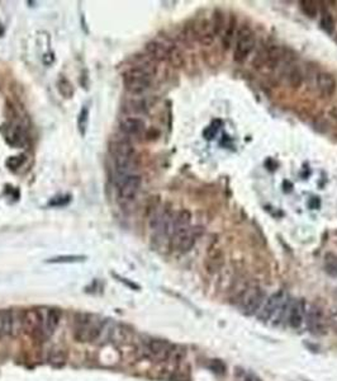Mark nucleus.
I'll return each mask as SVG.
<instances>
[{"instance_id":"24","label":"nucleus","mask_w":337,"mask_h":381,"mask_svg":"<svg viewBox=\"0 0 337 381\" xmlns=\"http://www.w3.org/2000/svg\"><path fill=\"white\" fill-rule=\"evenodd\" d=\"M66 360H68V355L64 350H60V348H56V350H52L51 352L48 353V357H47V361L48 363H51L52 366H64L66 363Z\"/></svg>"},{"instance_id":"34","label":"nucleus","mask_w":337,"mask_h":381,"mask_svg":"<svg viewBox=\"0 0 337 381\" xmlns=\"http://www.w3.org/2000/svg\"><path fill=\"white\" fill-rule=\"evenodd\" d=\"M24 162H26L24 155H21V157H12L11 159L7 162V165H8L9 168H12V169H17V168L21 167Z\"/></svg>"},{"instance_id":"21","label":"nucleus","mask_w":337,"mask_h":381,"mask_svg":"<svg viewBox=\"0 0 337 381\" xmlns=\"http://www.w3.org/2000/svg\"><path fill=\"white\" fill-rule=\"evenodd\" d=\"M61 320V311L58 309H51L47 313L46 318L43 319V331L44 333H48L51 335L54 329L58 328V325L60 324Z\"/></svg>"},{"instance_id":"16","label":"nucleus","mask_w":337,"mask_h":381,"mask_svg":"<svg viewBox=\"0 0 337 381\" xmlns=\"http://www.w3.org/2000/svg\"><path fill=\"white\" fill-rule=\"evenodd\" d=\"M131 340H132V330L123 324L115 323L109 342L115 343V345H127Z\"/></svg>"},{"instance_id":"23","label":"nucleus","mask_w":337,"mask_h":381,"mask_svg":"<svg viewBox=\"0 0 337 381\" xmlns=\"http://www.w3.org/2000/svg\"><path fill=\"white\" fill-rule=\"evenodd\" d=\"M236 26H237V18L235 16L230 17V21L227 23L224 32H223V47L224 49H229L232 43V39H234L235 34H236Z\"/></svg>"},{"instance_id":"32","label":"nucleus","mask_w":337,"mask_h":381,"mask_svg":"<svg viewBox=\"0 0 337 381\" xmlns=\"http://www.w3.org/2000/svg\"><path fill=\"white\" fill-rule=\"evenodd\" d=\"M88 116H89V111L88 108L84 107L83 111L79 115V131L81 132V135H85L86 131V126H88Z\"/></svg>"},{"instance_id":"15","label":"nucleus","mask_w":337,"mask_h":381,"mask_svg":"<svg viewBox=\"0 0 337 381\" xmlns=\"http://www.w3.org/2000/svg\"><path fill=\"white\" fill-rule=\"evenodd\" d=\"M120 130L128 137L138 136L145 131V122L137 117H126L125 120L121 121Z\"/></svg>"},{"instance_id":"30","label":"nucleus","mask_w":337,"mask_h":381,"mask_svg":"<svg viewBox=\"0 0 337 381\" xmlns=\"http://www.w3.org/2000/svg\"><path fill=\"white\" fill-rule=\"evenodd\" d=\"M58 86H59V91H60V93L63 94L64 97H65V98H71V97H73L74 89H73V85H71V83L68 80V79L61 78L60 80H59Z\"/></svg>"},{"instance_id":"12","label":"nucleus","mask_w":337,"mask_h":381,"mask_svg":"<svg viewBox=\"0 0 337 381\" xmlns=\"http://www.w3.org/2000/svg\"><path fill=\"white\" fill-rule=\"evenodd\" d=\"M307 306L306 301L303 299L299 300L291 301L288 310V323L293 329H299L304 323H306V315H307Z\"/></svg>"},{"instance_id":"7","label":"nucleus","mask_w":337,"mask_h":381,"mask_svg":"<svg viewBox=\"0 0 337 381\" xmlns=\"http://www.w3.org/2000/svg\"><path fill=\"white\" fill-rule=\"evenodd\" d=\"M265 301V293L260 288L251 286L245 289L244 293L237 299V305L245 315H254L259 313Z\"/></svg>"},{"instance_id":"33","label":"nucleus","mask_w":337,"mask_h":381,"mask_svg":"<svg viewBox=\"0 0 337 381\" xmlns=\"http://www.w3.org/2000/svg\"><path fill=\"white\" fill-rule=\"evenodd\" d=\"M147 107H146V103L143 101H132L130 105V111H133L136 113H143L146 112Z\"/></svg>"},{"instance_id":"25","label":"nucleus","mask_w":337,"mask_h":381,"mask_svg":"<svg viewBox=\"0 0 337 381\" xmlns=\"http://www.w3.org/2000/svg\"><path fill=\"white\" fill-rule=\"evenodd\" d=\"M319 24H321V28L323 29L327 34H333L334 29H336V22H334L333 16L327 11L322 12Z\"/></svg>"},{"instance_id":"8","label":"nucleus","mask_w":337,"mask_h":381,"mask_svg":"<svg viewBox=\"0 0 337 381\" xmlns=\"http://www.w3.org/2000/svg\"><path fill=\"white\" fill-rule=\"evenodd\" d=\"M306 324L308 330L314 336H323L328 329V321H327V314L323 309L317 305H311L307 309Z\"/></svg>"},{"instance_id":"38","label":"nucleus","mask_w":337,"mask_h":381,"mask_svg":"<svg viewBox=\"0 0 337 381\" xmlns=\"http://www.w3.org/2000/svg\"><path fill=\"white\" fill-rule=\"evenodd\" d=\"M318 206H319V200L317 199V197H313V199L309 201V207H311L312 210H316Z\"/></svg>"},{"instance_id":"18","label":"nucleus","mask_w":337,"mask_h":381,"mask_svg":"<svg viewBox=\"0 0 337 381\" xmlns=\"http://www.w3.org/2000/svg\"><path fill=\"white\" fill-rule=\"evenodd\" d=\"M146 53L153 61H167V46L162 42L150 41L146 44Z\"/></svg>"},{"instance_id":"11","label":"nucleus","mask_w":337,"mask_h":381,"mask_svg":"<svg viewBox=\"0 0 337 381\" xmlns=\"http://www.w3.org/2000/svg\"><path fill=\"white\" fill-rule=\"evenodd\" d=\"M22 329L28 335L44 333L42 314L34 309L22 311Z\"/></svg>"},{"instance_id":"28","label":"nucleus","mask_w":337,"mask_h":381,"mask_svg":"<svg viewBox=\"0 0 337 381\" xmlns=\"http://www.w3.org/2000/svg\"><path fill=\"white\" fill-rule=\"evenodd\" d=\"M288 80L292 88L294 89H298L302 85V83H303V74H302L301 69L298 66H294V68L291 69V71L288 74Z\"/></svg>"},{"instance_id":"29","label":"nucleus","mask_w":337,"mask_h":381,"mask_svg":"<svg viewBox=\"0 0 337 381\" xmlns=\"http://www.w3.org/2000/svg\"><path fill=\"white\" fill-rule=\"evenodd\" d=\"M301 8L306 16H308L309 18H314V17L318 14V7L317 3L312 2V0H303L301 2Z\"/></svg>"},{"instance_id":"13","label":"nucleus","mask_w":337,"mask_h":381,"mask_svg":"<svg viewBox=\"0 0 337 381\" xmlns=\"http://www.w3.org/2000/svg\"><path fill=\"white\" fill-rule=\"evenodd\" d=\"M224 266V254L223 251L218 247H209L207 253V258L204 261V267L208 273L215 274L220 271Z\"/></svg>"},{"instance_id":"10","label":"nucleus","mask_w":337,"mask_h":381,"mask_svg":"<svg viewBox=\"0 0 337 381\" xmlns=\"http://www.w3.org/2000/svg\"><path fill=\"white\" fill-rule=\"evenodd\" d=\"M145 352L152 360L163 362V361L172 358V355L174 353V347L172 343L165 340H151L146 343Z\"/></svg>"},{"instance_id":"19","label":"nucleus","mask_w":337,"mask_h":381,"mask_svg":"<svg viewBox=\"0 0 337 381\" xmlns=\"http://www.w3.org/2000/svg\"><path fill=\"white\" fill-rule=\"evenodd\" d=\"M283 59V49L276 44H271L266 49V56H265V65L270 69H274L279 65L280 60Z\"/></svg>"},{"instance_id":"26","label":"nucleus","mask_w":337,"mask_h":381,"mask_svg":"<svg viewBox=\"0 0 337 381\" xmlns=\"http://www.w3.org/2000/svg\"><path fill=\"white\" fill-rule=\"evenodd\" d=\"M324 269L331 277L337 276V254L333 252H327L324 254Z\"/></svg>"},{"instance_id":"17","label":"nucleus","mask_w":337,"mask_h":381,"mask_svg":"<svg viewBox=\"0 0 337 381\" xmlns=\"http://www.w3.org/2000/svg\"><path fill=\"white\" fill-rule=\"evenodd\" d=\"M194 33L202 46H212L213 42H214V33H213L212 24L208 21H203L202 23L194 29Z\"/></svg>"},{"instance_id":"1","label":"nucleus","mask_w":337,"mask_h":381,"mask_svg":"<svg viewBox=\"0 0 337 381\" xmlns=\"http://www.w3.org/2000/svg\"><path fill=\"white\" fill-rule=\"evenodd\" d=\"M151 60L132 66L123 75V84L131 94L140 96L150 89L151 79L156 73V66L151 63Z\"/></svg>"},{"instance_id":"37","label":"nucleus","mask_w":337,"mask_h":381,"mask_svg":"<svg viewBox=\"0 0 337 381\" xmlns=\"http://www.w3.org/2000/svg\"><path fill=\"white\" fill-rule=\"evenodd\" d=\"M218 131V127L217 126H208L207 128L204 130V137L207 138V140H213L215 136V133H217Z\"/></svg>"},{"instance_id":"22","label":"nucleus","mask_w":337,"mask_h":381,"mask_svg":"<svg viewBox=\"0 0 337 381\" xmlns=\"http://www.w3.org/2000/svg\"><path fill=\"white\" fill-rule=\"evenodd\" d=\"M13 310H0V337L12 336Z\"/></svg>"},{"instance_id":"4","label":"nucleus","mask_w":337,"mask_h":381,"mask_svg":"<svg viewBox=\"0 0 337 381\" xmlns=\"http://www.w3.org/2000/svg\"><path fill=\"white\" fill-rule=\"evenodd\" d=\"M110 152L115 158L116 167L120 173H126L130 169L135 159V148L128 138H118L110 144Z\"/></svg>"},{"instance_id":"14","label":"nucleus","mask_w":337,"mask_h":381,"mask_svg":"<svg viewBox=\"0 0 337 381\" xmlns=\"http://www.w3.org/2000/svg\"><path fill=\"white\" fill-rule=\"evenodd\" d=\"M317 85H318L319 91H321V94L324 98H331L336 93V79H334V76L332 74L326 73V71H322V73L318 74V76H317Z\"/></svg>"},{"instance_id":"39","label":"nucleus","mask_w":337,"mask_h":381,"mask_svg":"<svg viewBox=\"0 0 337 381\" xmlns=\"http://www.w3.org/2000/svg\"><path fill=\"white\" fill-rule=\"evenodd\" d=\"M329 117H332L333 120L337 121V106H334V107H332L331 110H329Z\"/></svg>"},{"instance_id":"31","label":"nucleus","mask_w":337,"mask_h":381,"mask_svg":"<svg viewBox=\"0 0 337 381\" xmlns=\"http://www.w3.org/2000/svg\"><path fill=\"white\" fill-rule=\"evenodd\" d=\"M85 257H80V256H61V257H56V258H51L48 259V263H74V262H80L84 261Z\"/></svg>"},{"instance_id":"35","label":"nucleus","mask_w":337,"mask_h":381,"mask_svg":"<svg viewBox=\"0 0 337 381\" xmlns=\"http://www.w3.org/2000/svg\"><path fill=\"white\" fill-rule=\"evenodd\" d=\"M328 328H331L334 333H337V310H331L327 315Z\"/></svg>"},{"instance_id":"36","label":"nucleus","mask_w":337,"mask_h":381,"mask_svg":"<svg viewBox=\"0 0 337 381\" xmlns=\"http://www.w3.org/2000/svg\"><path fill=\"white\" fill-rule=\"evenodd\" d=\"M210 368H212V371H214V372L223 373L224 370H226V366H224V363H223L222 361L212 360V362H210Z\"/></svg>"},{"instance_id":"20","label":"nucleus","mask_w":337,"mask_h":381,"mask_svg":"<svg viewBox=\"0 0 337 381\" xmlns=\"http://www.w3.org/2000/svg\"><path fill=\"white\" fill-rule=\"evenodd\" d=\"M167 61L173 68L182 69L185 65L184 53L175 44L167 46Z\"/></svg>"},{"instance_id":"3","label":"nucleus","mask_w":337,"mask_h":381,"mask_svg":"<svg viewBox=\"0 0 337 381\" xmlns=\"http://www.w3.org/2000/svg\"><path fill=\"white\" fill-rule=\"evenodd\" d=\"M200 235H202L200 227H174V231L170 237V246L179 253H187L194 247L195 242Z\"/></svg>"},{"instance_id":"27","label":"nucleus","mask_w":337,"mask_h":381,"mask_svg":"<svg viewBox=\"0 0 337 381\" xmlns=\"http://www.w3.org/2000/svg\"><path fill=\"white\" fill-rule=\"evenodd\" d=\"M212 29L214 36H218V34L222 33L226 28V21H224V16L220 11H215L214 16H213V22L212 23Z\"/></svg>"},{"instance_id":"2","label":"nucleus","mask_w":337,"mask_h":381,"mask_svg":"<svg viewBox=\"0 0 337 381\" xmlns=\"http://www.w3.org/2000/svg\"><path fill=\"white\" fill-rule=\"evenodd\" d=\"M289 305H291V301L287 298L286 293L277 291L265 299L261 309L256 315L261 321H269L274 319V323L276 324L286 316V314H288Z\"/></svg>"},{"instance_id":"5","label":"nucleus","mask_w":337,"mask_h":381,"mask_svg":"<svg viewBox=\"0 0 337 381\" xmlns=\"http://www.w3.org/2000/svg\"><path fill=\"white\" fill-rule=\"evenodd\" d=\"M101 321L94 320L89 314L75 316V338L79 342H94L98 340Z\"/></svg>"},{"instance_id":"9","label":"nucleus","mask_w":337,"mask_h":381,"mask_svg":"<svg viewBox=\"0 0 337 381\" xmlns=\"http://www.w3.org/2000/svg\"><path fill=\"white\" fill-rule=\"evenodd\" d=\"M142 178L138 174H128L122 178L118 185V199L122 202H132L140 192Z\"/></svg>"},{"instance_id":"6","label":"nucleus","mask_w":337,"mask_h":381,"mask_svg":"<svg viewBox=\"0 0 337 381\" xmlns=\"http://www.w3.org/2000/svg\"><path fill=\"white\" fill-rule=\"evenodd\" d=\"M255 33L251 29V27L241 26L239 28L236 33V46H235L234 51V60L236 63H244L247 58L250 56V54L252 53L255 47Z\"/></svg>"},{"instance_id":"40","label":"nucleus","mask_w":337,"mask_h":381,"mask_svg":"<svg viewBox=\"0 0 337 381\" xmlns=\"http://www.w3.org/2000/svg\"><path fill=\"white\" fill-rule=\"evenodd\" d=\"M336 42H337V37H336Z\"/></svg>"}]
</instances>
